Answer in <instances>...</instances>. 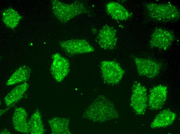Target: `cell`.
Masks as SVG:
<instances>
[{
	"instance_id": "cell-1",
	"label": "cell",
	"mask_w": 180,
	"mask_h": 134,
	"mask_svg": "<svg viewBox=\"0 0 180 134\" xmlns=\"http://www.w3.org/2000/svg\"><path fill=\"white\" fill-rule=\"evenodd\" d=\"M84 117L102 123L118 118L119 115L113 103L103 95L99 96L86 109Z\"/></svg>"
},
{
	"instance_id": "cell-2",
	"label": "cell",
	"mask_w": 180,
	"mask_h": 134,
	"mask_svg": "<svg viewBox=\"0 0 180 134\" xmlns=\"http://www.w3.org/2000/svg\"><path fill=\"white\" fill-rule=\"evenodd\" d=\"M145 8L149 17L154 21L165 22L180 18L179 10L171 4L148 3L145 5Z\"/></svg>"
},
{
	"instance_id": "cell-3",
	"label": "cell",
	"mask_w": 180,
	"mask_h": 134,
	"mask_svg": "<svg viewBox=\"0 0 180 134\" xmlns=\"http://www.w3.org/2000/svg\"><path fill=\"white\" fill-rule=\"evenodd\" d=\"M52 4L54 14L63 22H66L75 16L88 12L84 4L81 2L66 4L58 1L53 0Z\"/></svg>"
},
{
	"instance_id": "cell-4",
	"label": "cell",
	"mask_w": 180,
	"mask_h": 134,
	"mask_svg": "<svg viewBox=\"0 0 180 134\" xmlns=\"http://www.w3.org/2000/svg\"><path fill=\"white\" fill-rule=\"evenodd\" d=\"M100 68L103 79L106 83L111 85L118 83L125 73L119 64L113 61H102Z\"/></svg>"
},
{
	"instance_id": "cell-5",
	"label": "cell",
	"mask_w": 180,
	"mask_h": 134,
	"mask_svg": "<svg viewBox=\"0 0 180 134\" xmlns=\"http://www.w3.org/2000/svg\"><path fill=\"white\" fill-rule=\"evenodd\" d=\"M133 57L139 76L153 79L159 73L162 66L160 62L150 58Z\"/></svg>"
},
{
	"instance_id": "cell-6",
	"label": "cell",
	"mask_w": 180,
	"mask_h": 134,
	"mask_svg": "<svg viewBox=\"0 0 180 134\" xmlns=\"http://www.w3.org/2000/svg\"><path fill=\"white\" fill-rule=\"evenodd\" d=\"M130 105L136 114H144L147 106V89L139 82H136L132 87Z\"/></svg>"
},
{
	"instance_id": "cell-7",
	"label": "cell",
	"mask_w": 180,
	"mask_h": 134,
	"mask_svg": "<svg viewBox=\"0 0 180 134\" xmlns=\"http://www.w3.org/2000/svg\"><path fill=\"white\" fill-rule=\"evenodd\" d=\"M175 36L170 31L161 28H156L151 37L150 44L151 46L166 50L174 40Z\"/></svg>"
},
{
	"instance_id": "cell-8",
	"label": "cell",
	"mask_w": 180,
	"mask_h": 134,
	"mask_svg": "<svg viewBox=\"0 0 180 134\" xmlns=\"http://www.w3.org/2000/svg\"><path fill=\"white\" fill-rule=\"evenodd\" d=\"M117 31L113 27L104 25L99 30L96 38L101 48L105 50L114 49L116 45L117 38Z\"/></svg>"
},
{
	"instance_id": "cell-9",
	"label": "cell",
	"mask_w": 180,
	"mask_h": 134,
	"mask_svg": "<svg viewBox=\"0 0 180 134\" xmlns=\"http://www.w3.org/2000/svg\"><path fill=\"white\" fill-rule=\"evenodd\" d=\"M60 45L64 51L71 55L85 54L94 51L93 47L84 39L63 41L60 43Z\"/></svg>"
},
{
	"instance_id": "cell-10",
	"label": "cell",
	"mask_w": 180,
	"mask_h": 134,
	"mask_svg": "<svg viewBox=\"0 0 180 134\" xmlns=\"http://www.w3.org/2000/svg\"><path fill=\"white\" fill-rule=\"evenodd\" d=\"M167 87L159 85L153 87L150 90L148 106L151 110H157L162 107L167 97Z\"/></svg>"
},
{
	"instance_id": "cell-11",
	"label": "cell",
	"mask_w": 180,
	"mask_h": 134,
	"mask_svg": "<svg viewBox=\"0 0 180 134\" xmlns=\"http://www.w3.org/2000/svg\"><path fill=\"white\" fill-rule=\"evenodd\" d=\"M53 61L50 70L55 79L58 81H62L68 73L69 64L68 60L56 53L52 56Z\"/></svg>"
},
{
	"instance_id": "cell-12",
	"label": "cell",
	"mask_w": 180,
	"mask_h": 134,
	"mask_svg": "<svg viewBox=\"0 0 180 134\" xmlns=\"http://www.w3.org/2000/svg\"><path fill=\"white\" fill-rule=\"evenodd\" d=\"M106 11L114 20L118 21L127 20L131 17L132 14L119 3L110 2L106 5Z\"/></svg>"
},
{
	"instance_id": "cell-13",
	"label": "cell",
	"mask_w": 180,
	"mask_h": 134,
	"mask_svg": "<svg viewBox=\"0 0 180 134\" xmlns=\"http://www.w3.org/2000/svg\"><path fill=\"white\" fill-rule=\"evenodd\" d=\"M27 116V112L24 108L19 107L15 109L12 117V122L16 131L23 133H29Z\"/></svg>"
},
{
	"instance_id": "cell-14",
	"label": "cell",
	"mask_w": 180,
	"mask_h": 134,
	"mask_svg": "<svg viewBox=\"0 0 180 134\" xmlns=\"http://www.w3.org/2000/svg\"><path fill=\"white\" fill-rule=\"evenodd\" d=\"M176 115L169 109L163 110L156 116L151 124L152 129L164 128L171 125L175 120Z\"/></svg>"
},
{
	"instance_id": "cell-15",
	"label": "cell",
	"mask_w": 180,
	"mask_h": 134,
	"mask_svg": "<svg viewBox=\"0 0 180 134\" xmlns=\"http://www.w3.org/2000/svg\"><path fill=\"white\" fill-rule=\"evenodd\" d=\"M29 86L28 84L24 83L12 89L4 99L6 105L9 106L20 100L27 90Z\"/></svg>"
},
{
	"instance_id": "cell-16",
	"label": "cell",
	"mask_w": 180,
	"mask_h": 134,
	"mask_svg": "<svg viewBox=\"0 0 180 134\" xmlns=\"http://www.w3.org/2000/svg\"><path fill=\"white\" fill-rule=\"evenodd\" d=\"M31 72V70L27 66L19 67L9 79L7 85H12L26 81L29 79Z\"/></svg>"
},
{
	"instance_id": "cell-17",
	"label": "cell",
	"mask_w": 180,
	"mask_h": 134,
	"mask_svg": "<svg viewBox=\"0 0 180 134\" xmlns=\"http://www.w3.org/2000/svg\"><path fill=\"white\" fill-rule=\"evenodd\" d=\"M22 18L21 16L11 7L5 10L2 14L3 21L8 27L12 29L17 26Z\"/></svg>"
},
{
	"instance_id": "cell-18",
	"label": "cell",
	"mask_w": 180,
	"mask_h": 134,
	"mask_svg": "<svg viewBox=\"0 0 180 134\" xmlns=\"http://www.w3.org/2000/svg\"><path fill=\"white\" fill-rule=\"evenodd\" d=\"M29 133L32 134H41L44 129L41 117L39 111H36L31 116L28 122Z\"/></svg>"
},
{
	"instance_id": "cell-19",
	"label": "cell",
	"mask_w": 180,
	"mask_h": 134,
	"mask_svg": "<svg viewBox=\"0 0 180 134\" xmlns=\"http://www.w3.org/2000/svg\"><path fill=\"white\" fill-rule=\"evenodd\" d=\"M10 131L6 129H4L0 132V134H10Z\"/></svg>"
}]
</instances>
